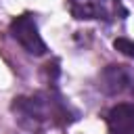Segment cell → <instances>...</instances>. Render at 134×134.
Masks as SVG:
<instances>
[{"mask_svg":"<svg viewBox=\"0 0 134 134\" xmlns=\"http://www.w3.org/2000/svg\"><path fill=\"white\" fill-rule=\"evenodd\" d=\"M10 36L21 44V48L29 54H36V57H42L46 54V42L42 40L40 31H38V25L34 21V17L29 13H23L19 15L17 19H13L10 23Z\"/></svg>","mask_w":134,"mask_h":134,"instance_id":"6da1fadb","label":"cell"},{"mask_svg":"<svg viewBox=\"0 0 134 134\" xmlns=\"http://www.w3.org/2000/svg\"><path fill=\"white\" fill-rule=\"evenodd\" d=\"M71 13L75 19H105V21H111L117 15H126L119 0H71Z\"/></svg>","mask_w":134,"mask_h":134,"instance_id":"7a4b0ae2","label":"cell"},{"mask_svg":"<svg viewBox=\"0 0 134 134\" xmlns=\"http://www.w3.org/2000/svg\"><path fill=\"white\" fill-rule=\"evenodd\" d=\"M111 134H134V105L119 103L107 113Z\"/></svg>","mask_w":134,"mask_h":134,"instance_id":"3957f363","label":"cell"},{"mask_svg":"<svg viewBox=\"0 0 134 134\" xmlns=\"http://www.w3.org/2000/svg\"><path fill=\"white\" fill-rule=\"evenodd\" d=\"M113 46H115V50H119L121 54H126V57L134 59V40H128V38H117V40L113 42Z\"/></svg>","mask_w":134,"mask_h":134,"instance_id":"277c9868","label":"cell"}]
</instances>
